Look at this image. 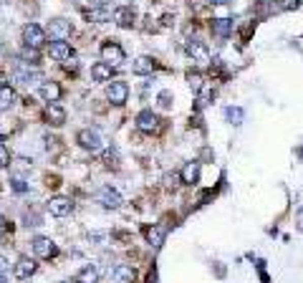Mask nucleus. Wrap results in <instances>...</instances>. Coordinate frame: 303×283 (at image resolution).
<instances>
[{
	"mask_svg": "<svg viewBox=\"0 0 303 283\" xmlns=\"http://www.w3.org/2000/svg\"><path fill=\"white\" fill-rule=\"evenodd\" d=\"M76 142H78L86 152H91V154H96V152L104 149V137H101L96 129H81V132L76 134Z\"/></svg>",
	"mask_w": 303,
	"mask_h": 283,
	"instance_id": "1",
	"label": "nucleus"
},
{
	"mask_svg": "<svg viewBox=\"0 0 303 283\" xmlns=\"http://www.w3.org/2000/svg\"><path fill=\"white\" fill-rule=\"evenodd\" d=\"M23 41H25V46L28 48H41L43 43H46V31L41 28V25H36V23H28L25 28H23Z\"/></svg>",
	"mask_w": 303,
	"mask_h": 283,
	"instance_id": "2",
	"label": "nucleus"
},
{
	"mask_svg": "<svg viewBox=\"0 0 303 283\" xmlns=\"http://www.w3.org/2000/svg\"><path fill=\"white\" fill-rule=\"evenodd\" d=\"M96 203L101 208H106V210H116V208H122V195L116 190H111V187H101L96 192Z\"/></svg>",
	"mask_w": 303,
	"mask_h": 283,
	"instance_id": "3",
	"label": "nucleus"
},
{
	"mask_svg": "<svg viewBox=\"0 0 303 283\" xmlns=\"http://www.w3.org/2000/svg\"><path fill=\"white\" fill-rule=\"evenodd\" d=\"M106 96H109L111 104L122 106V104L129 99V86H127V81H111L109 89H106Z\"/></svg>",
	"mask_w": 303,
	"mask_h": 283,
	"instance_id": "4",
	"label": "nucleus"
},
{
	"mask_svg": "<svg viewBox=\"0 0 303 283\" xmlns=\"http://www.w3.org/2000/svg\"><path fill=\"white\" fill-rule=\"evenodd\" d=\"M101 59L109 64V66H119L122 61H124V51H122V46L119 43H104L101 46Z\"/></svg>",
	"mask_w": 303,
	"mask_h": 283,
	"instance_id": "5",
	"label": "nucleus"
},
{
	"mask_svg": "<svg viewBox=\"0 0 303 283\" xmlns=\"http://www.w3.org/2000/svg\"><path fill=\"white\" fill-rule=\"evenodd\" d=\"M159 122H162V119H159L152 109H144V111L137 114V127H139L142 132H157V129L162 127Z\"/></svg>",
	"mask_w": 303,
	"mask_h": 283,
	"instance_id": "6",
	"label": "nucleus"
},
{
	"mask_svg": "<svg viewBox=\"0 0 303 283\" xmlns=\"http://www.w3.org/2000/svg\"><path fill=\"white\" fill-rule=\"evenodd\" d=\"M36 268H38V263H36L33 258L20 256V258H18V263H15V268H13V273H15V278H18V281H23V278H31V276L36 273Z\"/></svg>",
	"mask_w": 303,
	"mask_h": 283,
	"instance_id": "7",
	"label": "nucleus"
},
{
	"mask_svg": "<svg viewBox=\"0 0 303 283\" xmlns=\"http://www.w3.org/2000/svg\"><path fill=\"white\" fill-rule=\"evenodd\" d=\"M33 253H36L38 258H53V256H58V248H56L53 240H48V238H36V240H33Z\"/></svg>",
	"mask_w": 303,
	"mask_h": 283,
	"instance_id": "8",
	"label": "nucleus"
},
{
	"mask_svg": "<svg viewBox=\"0 0 303 283\" xmlns=\"http://www.w3.org/2000/svg\"><path fill=\"white\" fill-rule=\"evenodd\" d=\"M179 177H182V182H185V185H197V182H200V162H197V159L187 162V164L182 167Z\"/></svg>",
	"mask_w": 303,
	"mask_h": 283,
	"instance_id": "9",
	"label": "nucleus"
},
{
	"mask_svg": "<svg viewBox=\"0 0 303 283\" xmlns=\"http://www.w3.org/2000/svg\"><path fill=\"white\" fill-rule=\"evenodd\" d=\"M71 210H74V203H71L69 197H53V200L48 203V212L56 215V217H64V215H69Z\"/></svg>",
	"mask_w": 303,
	"mask_h": 283,
	"instance_id": "10",
	"label": "nucleus"
},
{
	"mask_svg": "<svg viewBox=\"0 0 303 283\" xmlns=\"http://www.w3.org/2000/svg\"><path fill=\"white\" fill-rule=\"evenodd\" d=\"M48 33L53 36V41H66V38L71 36V25H69L66 20H51Z\"/></svg>",
	"mask_w": 303,
	"mask_h": 283,
	"instance_id": "11",
	"label": "nucleus"
},
{
	"mask_svg": "<svg viewBox=\"0 0 303 283\" xmlns=\"http://www.w3.org/2000/svg\"><path fill=\"white\" fill-rule=\"evenodd\" d=\"M187 51H190V56H192L195 61H200V64H210V53H207V48H205L200 41H190V43H187Z\"/></svg>",
	"mask_w": 303,
	"mask_h": 283,
	"instance_id": "12",
	"label": "nucleus"
},
{
	"mask_svg": "<svg viewBox=\"0 0 303 283\" xmlns=\"http://www.w3.org/2000/svg\"><path fill=\"white\" fill-rule=\"evenodd\" d=\"M41 96H43L48 104H53V101H58V96H61V86H58L56 81H43V83H41Z\"/></svg>",
	"mask_w": 303,
	"mask_h": 283,
	"instance_id": "13",
	"label": "nucleus"
},
{
	"mask_svg": "<svg viewBox=\"0 0 303 283\" xmlns=\"http://www.w3.org/2000/svg\"><path fill=\"white\" fill-rule=\"evenodd\" d=\"M111 278H114V283H132L134 281V268L132 266H114Z\"/></svg>",
	"mask_w": 303,
	"mask_h": 283,
	"instance_id": "14",
	"label": "nucleus"
},
{
	"mask_svg": "<svg viewBox=\"0 0 303 283\" xmlns=\"http://www.w3.org/2000/svg\"><path fill=\"white\" fill-rule=\"evenodd\" d=\"M51 56H53L56 61H69V59H71V46H69L66 41H53V43H51Z\"/></svg>",
	"mask_w": 303,
	"mask_h": 283,
	"instance_id": "15",
	"label": "nucleus"
},
{
	"mask_svg": "<svg viewBox=\"0 0 303 283\" xmlns=\"http://www.w3.org/2000/svg\"><path fill=\"white\" fill-rule=\"evenodd\" d=\"M46 117H48V122L51 124H56V127H61L64 122H66V111H64V106L61 104H48V109H46Z\"/></svg>",
	"mask_w": 303,
	"mask_h": 283,
	"instance_id": "16",
	"label": "nucleus"
},
{
	"mask_svg": "<svg viewBox=\"0 0 303 283\" xmlns=\"http://www.w3.org/2000/svg\"><path fill=\"white\" fill-rule=\"evenodd\" d=\"M154 69H157V61L149 59V56H139V59L132 64V71H134V73H139V76H142V73H152Z\"/></svg>",
	"mask_w": 303,
	"mask_h": 283,
	"instance_id": "17",
	"label": "nucleus"
},
{
	"mask_svg": "<svg viewBox=\"0 0 303 283\" xmlns=\"http://www.w3.org/2000/svg\"><path fill=\"white\" fill-rule=\"evenodd\" d=\"M91 78H94V81H109V78H111V66H109L106 61L94 64V66H91Z\"/></svg>",
	"mask_w": 303,
	"mask_h": 283,
	"instance_id": "18",
	"label": "nucleus"
},
{
	"mask_svg": "<svg viewBox=\"0 0 303 283\" xmlns=\"http://www.w3.org/2000/svg\"><path fill=\"white\" fill-rule=\"evenodd\" d=\"M114 20L122 25V28H129L134 23V10L132 8H116L114 10Z\"/></svg>",
	"mask_w": 303,
	"mask_h": 283,
	"instance_id": "19",
	"label": "nucleus"
},
{
	"mask_svg": "<svg viewBox=\"0 0 303 283\" xmlns=\"http://www.w3.org/2000/svg\"><path fill=\"white\" fill-rule=\"evenodd\" d=\"M76 283H99V268H96V266L81 268L78 276H76Z\"/></svg>",
	"mask_w": 303,
	"mask_h": 283,
	"instance_id": "20",
	"label": "nucleus"
},
{
	"mask_svg": "<svg viewBox=\"0 0 303 283\" xmlns=\"http://www.w3.org/2000/svg\"><path fill=\"white\" fill-rule=\"evenodd\" d=\"M15 99H18L15 91H13L10 86H3V89H0V111H8V109L15 104Z\"/></svg>",
	"mask_w": 303,
	"mask_h": 283,
	"instance_id": "21",
	"label": "nucleus"
},
{
	"mask_svg": "<svg viewBox=\"0 0 303 283\" xmlns=\"http://www.w3.org/2000/svg\"><path fill=\"white\" fill-rule=\"evenodd\" d=\"M144 235H147L149 245H154V248H159V245L164 243V230H162V228H157V225L147 228V230H144Z\"/></svg>",
	"mask_w": 303,
	"mask_h": 283,
	"instance_id": "22",
	"label": "nucleus"
},
{
	"mask_svg": "<svg viewBox=\"0 0 303 283\" xmlns=\"http://www.w3.org/2000/svg\"><path fill=\"white\" fill-rule=\"evenodd\" d=\"M230 28H232V20H230V18H218V20H213V31H215L220 38H225L227 33H230Z\"/></svg>",
	"mask_w": 303,
	"mask_h": 283,
	"instance_id": "23",
	"label": "nucleus"
},
{
	"mask_svg": "<svg viewBox=\"0 0 303 283\" xmlns=\"http://www.w3.org/2000/svg\"><path fill=\"white\" fill-rule=\"evenodd\" d=\"M225 117H227V122H230V124H243V117H245V114H243V109H240V106H227Z\"/></svg>",
	"mask_w": 303,
	"mask_h": 283,
	"instance_id": "24",
	"label": "nucleus"
},
{
	"mask_svg": "<svg viewBox=\"0 0 303 283\" xmlns=\"http://www.w3.org/2000/svg\"><path fill=\"white\" fill-rule=\"evenodd\" d=\"M273 5L276 10H291V8H298V0H276Z\"/></svg>",
	"mask_w": 303,
	"mask_h": 283,
	"instance_id": "25",
	"label": "nucleus"
},
{
	"mask_svg": "<svg viewBox=\"0 0 303 283\" xmlns=\"http://www.w3.org/2000/svg\"><path fill=\"white\" fill-rule=\"evenodd\" d=\"M91 18L101 23V20H106V18H111V13H109L106 8H96V10H91Z\"/></svg>",
	"mask_w": 303,
	"mask_h": 283,
	"instance_id": "26",
	"label": "nucleus"
},
{
	"mask_svg": "<svg viewBox=\"0 0 303 283\" xmlns=\"http://www.w3.org/2000/svg\"><path fill=\"white\" fill-rule=\"evenodd\" d=\"M187 78H190V86H192L195 91H200V89H202V78H200V73H192V71H190V73H187Z\"/></svg>",
	"mask_w": 303,
	"mask_h": 283,
	"instance_id": "27",
	"label": "nucleus"
},
{
	"mask_svg": "<svg viewBox=\"0 0 303 283\" xmlns=\"http://www.w3.org/2000/svg\"><path fill=\"white\" fill-rule=\"evenodd\" d=\"M157 99H159V106H162V109H169V106H172V94H169V91H162Z\"/></svg>",
	"mask_w": 303,
	"mask_h": 283,
	"instance_id": "28",
	"label": "nucleus"
},
{
	"mask_svg": "<svg viewBox=\"0 0 303 283\" xmlns=\"http://www.w3.org/2000/svg\"><path fill=\"white\" fill-rule=\"evenodd\" d=\"M8 162H10V154H8V149L0 144V167H5Z\"/></svg>",
	"mask_w": 303,
	"mask_h": 283,
	"instance_id": "29",
	"label": "nucleus"
},
{
	"mask_svg": "<svg viewBox=\"0 0 303 283\" xmlns=\"http://www.w3.org/2000/svg\"><path fill=\"white\" fill-rule=\"evenodd\" d=\"M8 228H10V225H8V220L0 215V235H5V233H8Z\"/></svg>",
	"mask_w": 303,
	"mask_h": 283,
	"instance_id": "30",
	"label": "nucleus"
},
{
	"mask_svg": "<svg viewBox=\"0 0 303 283\" xmlns=\"http://www.w3.org/2000/svg\"><path fill=\"white\" fill-rule=\"evenodd\" d=\"M13 187H15L18 192H23V190H25V182H23V180H13Z\"/></svg>",
	"mask_w": 303,
	"mask_h": 283,
	"instance_id": "31",
	"label": "nucleus"
},
{
	"mask_svg": "<svg viewBox=\"0 0 303 283\" xmlns=\"http://www.w3.org/2000/svg\"><path fill=\"white\" fill-rule=\"evenodd\" d=\"M66 69L76 71V69H78V61H76V59H69V61H66Z\"/></svg>",
	"mask_w": 303,
	"mask_h": 283,
	"instance_id": "32",
	"label": "nucleus"
},
{
	"mask_svg": "<svg viewBox=\"0 0 303 283\" xmlns=\"http://www.w3.org/2000/svg\"><path fill=\"white\" fill-rule=\"evenodd\" d=\"M5 268H8V261H5V258H3V256H0V273H3V271H5Z\"/></svg>",
	"mask_w": 303,
	"mask_h": 283,
	"instance_id": "33",
	"label": "nucleus"
},
{
	"mask_svg": "<svg viewBox=\"0 0 303 283\" xmlns=\"http://www.w3.org/2000/svg\"><path fill=\"white\" fill-rule=\"evenodd\" d=\"M207 3H213V5H225V3H230V0H207Z\"/></svg>",
	"mask_w": 303,
	"mask_h": 283,
	"instance_id": "34",
	"label": "nucleus"
},
{
	"mask_svg": "<svg viewBox=\"0 0 303 283\" xmlns=\"http://www.w3.org/2000/svg\"><path fill=\"white\" fill-rule=\"evenodd\" d=\"M3 81H5V73L0 71V89H3Z\"/></svg>",
	"mask_w": 303,
	"mask_h": 283,
	"instance_id": "35",
	"label": "nucleus"
},
{
	"mask_svg": "<svg viewBox=\"0 0 303 283\" xmlns=\"http://www.w3.org/2000/svg\"><path fill=\"white\" fill-rule=\"evenodd\" d=\"M0 283H8V278H5V276H3V273H0Z\"/></svg>",
	"mask_w": 303,
	"mask_h": 283,
	"instance_id": "36",
	"label": "nucleus"
},
{
	"mask_svg": "<svg viewBox=\"0 0 303 283\" xmlns=\"http://www.w3.org/2000/svg\"><path fill=\"white\" fill-rule=\"evenodd\" d=\"M301 157H303V149H301Z\"/></svg>",
	"mask_w": 303,
	"mask_h": 283,
	"instance_id": "37",
	"label": "nucleus"
}]
</instances>
